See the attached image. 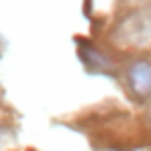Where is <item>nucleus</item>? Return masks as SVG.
I'll use <instances>...</instances> for the list:
<instances>
[{"instance_id": "1", "label": "nucleus", "mask_w": 151, "mask_h": 151, "mask_svg": "<svg viewBox=\"0 0 151 151\" xmlns=\"http://www.w3.org/2000/svg\"><path fill=\"white\" fill-rule=\"evenodd\" d=\"M130 87L137 97L151 94V64L149 61H134L130 68Z\"/></svg>"}]
</instances>
